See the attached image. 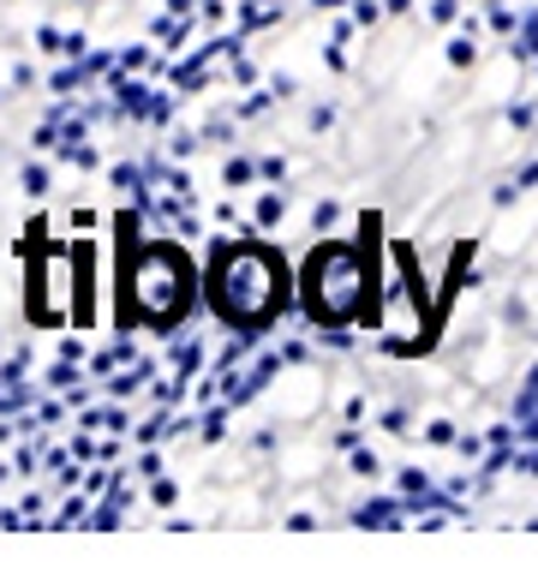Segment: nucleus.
<instances>
[{
    "label": "nucleus",
    "instance_id": "f257e3e1",
    "mask_svg": "<svg viewBox=\"0 0 538 574\" xmlns=\"http://www.w3.org/2000/svg\"><path fill=\"white\" fill-rule=\"evenodd\" d=\"M210 300L227 324H246L258 329L281 312L288 300V276H281V258L264 246H227L210 270Z\"/></svg>",
    "mask_w": 538,
    "mask_h": 574
},
{
    "label": "nucleus",
    "instance_id": "f03ea898",
    "mask_svg": "<svg viewBox=\"0 0 538 574\" xmlns=\"http://www.w3.org/2000/svg\"><path fill=\"white\" fill-rule=\"evenodd\" d=\"M305 305H312L317 324H348V317H359L371 305L365 258H359L353 246H341V239L317 246L312 263H305Z\"/></svg>",
    "mask_w": 538,
    "mask_h": 574
},
{
    "label": "nucleus",
    "instance_id": "7ed1b4c3",
    "mask_svg": "<svg viewBox=\"0 0 538 574\" xmlns=\"http://www.w3.org/2000/svg\"><path fill=\"white\" fill-rule=\"evenodd\" d=\"M186 300H191V263L174 246H150L126 276V305L150 324H174L186 312Z\"/></svg>",
    "mask_w": 538,
    "mask_h": 574
}]
</instances>
